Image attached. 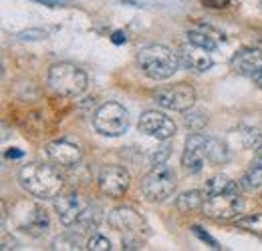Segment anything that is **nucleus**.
Here are the masks:
<instances>
[{"mask_svg": "<svg viewBox=\"0 0 262 251\" xmlns=\"http://www.w3.org/2000/svg\"><path fill=\"white\" fill-rule=\"evenodd\" d=\"M18 179H20V185L36 199H55L57 195H61L65 185L63 175L47 163L25 165L18 173Z\"/></svg>", "mask_w": 262, "mask_h": 251, "instance_id": "1", "label": "nucleus"}, {"mask_svg": "<svg viewBox=\"0 0 262 251\" xmlns=\"http://www.w3.org/2000/svg\"><path fill=\"white\" fill-rule=\"evenodd\" d=\"M137 64L147 79L165 81L178 72L180 57L164 44H149L137 53Z\"/></svg>", "mask_w": 262, "mask_h": 251, "instance_id": "2", "label": "nucleus"}, {"mask_svg": "<svg viewBox=\"0 0 262 251\" xmlns=\"http://www.w3.org/2000/svg\"><path fill=\"white\" fill-rule=\"evenodd\" d=\"M89 79L83 68L71 63L53 64L49 70V87L61 96H79L85 93Z\"/></svg>", "mask_w": 262, "mask_h": 251, "instance_id": "3", "label": "nucleus"}, {"mask_svg": "<svg viewBox=\"0 0 262 251\" xmlns=\"http://www.w3.org/2000/svg\"><path fill=\"white\" fill-rule=\"evenodd\" d=\"M93 127L103 137H121L129 127V113L123 105L109 101L101 105L93 115Z\"/></svg>", "mask_w": 262, "mask_h": 251, "instance_id": "4", "label": "nucleus"}, {"mask_svg": "<svg viewBox=\"0 0 262 251\" xmlns=\"http://www.w3.org/2000/svg\"><path fill=\"white\" fill-rule=\"evenodd\" d=\"M176 191V173L165 165H154L151 171L141 179V193L149 201H165Z\"/></svg>", "mask_w": 262, "mask_h": 251, "instance_id": "5", "label": "nucleus"}, {"mask_svg": "<svg viewBox=\"0 0 262 251\" xmlns=\"http://www.w3.org/2000/svg\"><path fill=\"white\" fill-rule=\"evenodd\" d=\"M10 215H12L14 225H16L20 231H25V233H29V235H34V237L42 235V233L49 229V225H51L49 213H47L42 207H38L36 203H29V201L18 203V205L12 209Z\"/></svg>", "mask_w": 262, "mask_h": 251, "instance_id": "6", "label": "nucleus"}, {"mask_svg": "<svg viewBox=\"0 0 262 251\" xmlns=\"http://www.w3.org/2000/svg\"><path fill=\"white\" fill-rule=\"evenodd\" d=\"M202 209L212 219H220V221L234 219L242 211V197H240L238 191L214 193V195H208L206 197Z\"/></svg>", "mask_w": 262, "mask_h": 251, "instance_id": "7", "label": "nucleus"}, {"mask_svg": "<svg viewBox=\"0 0 262 251\" xmlns=\"http://www.w3.org/2000/svg\"><path fill=\"white\" fill-rule=\"evenodd\" d=\"M156 103L167 109V111H176V113H186L194 107L196 103V91L192 85H186V83H178L173 87H165L160 89L156 93Z\"/></svg>", "mask_w": 262, "mask_h": 251, "instance_id": "8", "label": "nucleus"}, {"mask_svg": "<svg viewBox=\"0 0 262 251\" xmlns=\"http://www.w3.org/2000/svg\"><path fill=\"white\" fill-rule=\"evenodd\" d=\"M137 129L141 135H147L151 139H158V141H169L173 135H176V123L164 115L160 111H145L141 117H139V123Z\"/></svg>", "mask_w": 262, "mask_h": 251, "instance_id": "9", "label": "nucleus"}, {"mask_svg": "<svg viewBox=\"0 0 262 251\" xmlns=\"http://www.w3.org/2000/svg\"><path fill=\"white\" fill-rule=\"evenodd\" d=\"M129 173L119 165H107L99 173V189L107 197H121L129 189Z\"/></svg>", "mask_w": 262, "mask_h": 251, "instance_id": "10", "label": "nucleus"}, {"mask_svg": "<svg viewBox=\"0 0 262 251\" xmlns=\"http://www.w3.org/2000/svg\"><path fill=\"white\" fill-rule=\"evenodd\" d=\"M87 207H89V203L79 193H61L55 197V211L59 215V221L65 227L77 225V221Z\"/></svg>", "mask_w": 262, "mask_h": 251, "instance_id": "11", "label": "nucleus"}, {"mask_svg": "<svg viewBox=\"0 0 262 251\" xmlns=\"http://www.w3.org/2000/svg\"><path fill=\"white\" fill-rule=\"evenodd\" d=\"M109 225L119 233H125L127 237H139L145 227V221L131 207H117L109 213Z\"/></svg>", "mask_w": 262, "mask_h": 251, "instance_id": "12", "label": "nucleus"}, {"mask_svg": "<svg viewBox=\"0 0 262 251\" xmlns=\"http://www.w3.org/2000/svg\"><path fill=\"white\" fill-rule=\"evenodd\" d=\"M208 159L206 153V137L194 133L186 139V147H184V155H182V165L188 173L196 175L204 169V163Z\"/></svg>", "mask_w": 262, "mask_h": 251, "instance_id": "13", "label": "nucleus"}, {"mask_svg": "<svg viewBox=\"0 0 262 251\" xmlns=\"http://www.w3.org/2000/svg\"><path fill=\"white\" fill-rule=\"evenodd\" d=\"M212 51H206L202 46H196V44H186L180 48L178 57H180V64L188 70H194V72H206L212 64H214V59L210 55Z\"/></svg>", "mask_w": 262, "mask_h": 251, "instance_id": "14", "label": "nucleus"}, {"mask_svg": "<svg viewBox=\"0 0 262 251\" xmlns=\"http://www.w3.org/2000/svg\"><path fill=\"white\" fill-rule=\"evenodd\" d=\"M47 155H49V159L55 165H59V167H75L81 161V149H79V145L61 139V141L49 143Z\"/></svg>", "mask_w": 262, "mask_h": 251, "instance_id": "15", "label": "nucleus"}, {"mask_svg": "<svg viewBox=\"0 0 262 251\" xmlns=\"http://www.w3.org/2000/svg\"><path fill=\"white\" fill-rule=\"evenodd\" d=\"M232 66L242 74H254L262 68V53L258 48H242L234 55Z\"/></svg>", "mask_w": 262, "mask_h": 251, "instance_id": "16", "label": "nucleus"}, {"mask_svg": "<svg viewBox=\"0 0 262 251\" xmlns=\"http://www.w3.org/2000/svg\"><path fill=\"white\" fill-rule=\"evenodd\" d=\"M206 153H208V161L214 163V165H224L230 161L228 145L222 139H216V137L206 139Z\"/></svg>", "mask_w": 262, "mask_h": 251, "instance_id": "17", "label": "nucleus"}, {"mask_svg": "<svg viewBox=\"0 0 262 251\" xmlns=\"http://www.w3.org/2000/svg\"><path fill=\"white\" fill-rule=\"evenodd\" d=\"M204 193L202 191H184L182 195H178L176 199V207L182 213H192L200 207H204Z\"/></svg>", "mask_w": 262, "mask_h": 251, "instance_id": "18", "label": "nucleus"}, {"mask_svg": "<svg viewBox=\"0 0 262 251\" xmlns=\"http://www.w3.org/2000/svg\"><path fill=\"white\" fill-rule=\"evenodd\" d=\"M228 191H238V183H234L226 175H214L206 181V195L228 193Z\"/></svg>", "mask_w": 262, "mask_h": 251, "instance_id": "19", "label": "nucleus"}, {"mask_svg": "<svg viewBox=\"0 0 262 251\" xmlns=\"http://www.w3.org/2000/svg\"><path fill=\"white\" fill-rule=\"evenodd\" d=\"M240 187L244 191H258L262 189V163H256L254 167H250L244 177L240 179Z\"/></svg>", "mask_w": 262, "mask_h": 251, "instance_id": "20", "label": "nucleus"}, {"mask_svg": "<svg viewBox=\"0 0 262 251\" xmlns=\"http://www.w3.org/2000/svg\"><path fill=\"white\" fill-rule=\"evenodd\" d=\"M188 40L196 46L206 48V51H216L218 48V38H214L210 31H190L188 32Z\"/></svg>", "mask_w": 262, "mask_h": 251, "instance_id": "21", "label": "nucleus"}, {"mask_svg": "<svg viewBox=\"0 0 262 251\" xmlns=\"http://www.w3.org/2000/svg\"><path fill=\"white\" fill-rule=\"evenodd\" d=\"M99 221H101L99 209H97V207H91V205H89V207L83 211V215L79 217L77 225H79L83 231H93V229H97Z\"/></svg>", "mask_w": 262, "mask_h": 251, "instance_id": "22", "label": "nucleus"}, {"mask_svg": "<svg viewBox=\"0 0 262 251\" xmlns=\"http://www.w3.org/2000/svg\"><path fill=\"white\" fill-rule=\"evenodd\" d=\"M236 225H238L240 229H246V231H250V233L262 237V213L244 215V217H240V219L236 221Z\"/></svg>", "mask_w": 262, "mask_h": 251, "instance_id": "23", "label": "nucleus"}, {"mask_svg": "<svg viewBox=\"0 0 262 251\" xmlns=\"http://www.w3.org/2000/svg\"><path fill=\"white\" fill-rule=\"evenodd\" d=\"M240 137H242L244 147H248V149H258L262 145V133L254 127H242Z\"/></svg>", "mask_w": 262, "mask_h": 251, "instance_id": "24", "label": "nucleus"}, {"mask_svg": "<svg viewBox=\"0 0 262 251\" xmlns=\"http://www.w3.org/2000/svg\"><path fill=\"white\" fill-rule=\"evenodd\" d=\"M184 125L188 127L190 131L200 133L204 127L208 125V117H206L204 113H200V111H192V109H190V113L184 117Z\"/></svg>", "mask_w": 262, "mask_h": 251, "instance_id": "25", "label": "nucleus"}, {"mask_svg": "<svg viewBox=\"0 0 262 251\" xmlns=\"http://www.w3.org/2000/svg\"><path fill=\"white\" fill-rule=\"evenodd\" d=\"M87 249H91V251H109V249H111V241H109L107 237H103V235H97V233H95V235L89 239Z\"/></svg>", "mask_w": 262, "mask_h": 251, "instance_id": "26", "label": "nucleus"}, {"mask_svg": "<svg viewBox=\"0 0 262 251\" xmlns=\"http://www.w3.org/2000/svg\"><path fill=\"white\" fill-rule=\"evenodd\" d=\"M51 249H79V243L71 237H59L53 241V247Z\"/></svg>", "mask_w": 262, "mask_h": 251, "instance_id": "27", "label": "nucleus"}, {"mask_svg": "<svg viewBox=\"0 0 262 251\" xmlns=\"http://www.w3.org/2000/svg\"><path fill=\"white\" fill-rule=\"evenodd\" d=\"M167 155H169V145L165 143L162 149H156V151L151 153V163H154V165H160V163H164L165 159H167Z\"/></svg>", "mask_w": 262, "mask_h": 251, "instance_id": "28", "label": "nucleus"}, {"mask_svg": "<svg viewBox=\"0 0 262 251\" xmlns=\"http://www.w3.org/2000/svg\"><path fill=\"white\" fill-rule=\"evenodd\" d=\"M23 40H40V38H47V32L42 31H27L20 34Z\"/></svg>", "mask_w": 262, "mask_h": 251, "instance_id": "29", "label": "nucleus"}, {"mask_svg": "<svg viewBox=\"0 0 262 251\" xmlns=\"http://www.w3.org/2000/svg\"><path fill=\"white\" fill-rule=\"evenodd\" d=\"M194 231H196V235L200 237V239H202V241H206V243H210V245H212L214 249H218V243H216V241H214V239H212V237H210L208 233H204V231H202L200 227H194Z\"/></svg>", "mask_w": 262, "mask_h": 251, "instance_id": "30", "label": "nucleus"}, {"mask_svg": "<svg viewBox=\"0 0 262 251\" xmlns=\"http://www.w3.org/2000/svg\"><path fill=\"white\" fill-rule=\"evenodd\" d=\"M125 40H127V38H125L123 32H115V34H113V42H115V44H121V42H125Z\"/></svg>", "mask_w": 262, "mask_h": 251, "instance_id": "31", "label": "nucleus"}, {"mask_svg": "<svg viewBox=\"0 0 262 251\" xmlns=\"http://www.w3.org/2000/svg\"><path fill=\"white\" fill-rule=\"evenodd\" d=\"M252 79H254V83L260 87V91H262V68L258 70V72H254V74H252Z\"/></svg>", "mask_w": 262, "mask_h": 251, "instance_id": "32", "label": "nucleus"}, {"mask_svg": "<svg viewBox=\"0 0 262 251\" xmlns=\"http://www.w3.org/2000/svg\"><path fill=\"white\" fill-rule=\"evenodd\" d=\"M40 2H47V4H59V2H63V0H40Z\"/></svg>", "mask_w": 262, "mask_h": 251, "instance_id": "33", "label": "nucleus"}]
</instances>
